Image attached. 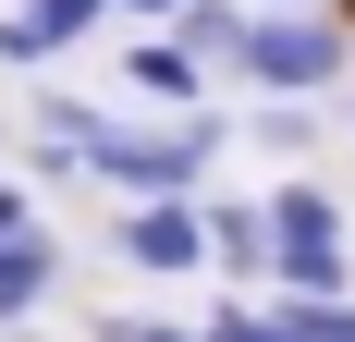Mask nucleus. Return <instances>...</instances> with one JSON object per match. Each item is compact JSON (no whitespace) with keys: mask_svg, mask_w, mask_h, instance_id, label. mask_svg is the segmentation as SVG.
<instances>
[{"mask_svg":"<svg viewBox=\"0 0 355 342\" xmlns=\"http://www.w3.org/2000/svg\"><path fill=\"white\" fill-rule=\"evenodd\" d=\"M209 269L233 294H270V196H209Z\"/></svg>","mask_w":355,"mask_h":342,"instance_id":"7","label":"nucleus"},{"mask_svg":"<svg viewBox=\"0 0 355 342\" xmlns=\"http://www.w3.org/2000/svg\"><path fill=\"white\" fill-rule=\"evenodd\" d=\"M98 342H209V318H98Z\"/></svg>","mask_w":355,"mask_h":342,"instance_id":"15","label":"nucleus"},{"mask_svg":"<svg viewBox=\"0 0 355 342\" xmlns=\"http://www.w3.org/2000/svg\"><path fill=\"white\" fill-rule=\"evenodd\" d=\"M12 171H25L37 196H49V183H86V147H62V135H25V147H12Z\"/></svg>","mask_w":355,"mask_h":342,"instance_id":"14","label":"nucleus"},{"mask_svg":"<svg viewBox=\"0 0 355 342\" xmlns=\"http://www.w3.org/2000/svg\"><path fill=\"white\" fill-rule=\"evenodd\" d=\"M209 86H220V73L196 62L172 25H147L135 49H123V98H135V110H209Z\"/></svg>","mask_w":355,"mask_h":342,"instance_id":"6","label":"nucleus"},{"mask_svg":"<svg viewBox=\"0 0 355 342\" xmlns=\"http://www.w3.org/2000/svg\"><path fill=\"white\" fill-rule=\"evenodd\" d=\"M270 294H355V208L319 171L270 183Z\"/></svg>","mask_w":355,"mask_h":342,"instance_id":"3","label":"nucleus"},{"mask_svg":"<svg viewBox=\"0 0 355 342\" xmlns=\"http://www.w3.org/2000/svg\"><path fill=\"white\" fill-rule=\"evenodd\" d=\"M245 25H257V0H184V12H172V37H184L209 73H233V62H245Z\"/></svg>","mask_w":355,"mask_h":342,"instance_id":"9","label":"nucleus"},{"mask_svg":"<svg viewBox=\"0 0 355 342\" xmlns=\"http://www.w3.org/2000/svg\"><path fill=\"white\" fill-rule=\"evenodd\" d=\"M0 159H12V123H0Z\"/></svg>","mask_w":355,"mask_h":342,"instance_id":"18","label":"nucleus"},{"mask_svg":"<svg viewBox=\"0 0 355 342\" xmlns=\"http://www.w3.org/2000/svg\"><path fill=\"white\" fill-rule=\"evenodd\" d=\"M98 25H123V0H12V12H0V73H49V62H73Z\"/></svg>","mask_w":355,"mask_h":342,"instance_id":"5","label":"nucleus"},{"mask_svg":"<svg viewBox=\"0 0 355 342\" xmlns=\"http://www.w3.org/2000/svg\"><path fill=\"white\" fill-rule=\"evenodd\" d=\"M343 123H355V86H343Z\"/></svg>","mask_w":355,"mask_h":342,"instance_id":"19","label":"nucleus"},{"mask_svg":"<svg viewBox=\"0 0 355 342\" xmlns=\"http://www.w3.org/2000/svg\"><path fill=\"white\" fill-rule=\"evenodd\" d=\"M172 12H184V0H123V25H172Z\"/></svg>","mask_w":355,"mask_h":342,"instance_id":"16","label":"nucleus"},{"mask_svg":"<svg viewBox=\"0 0 355 342\" xmlns=\"http://www.w3.org/2000/svg\"><path fill=\"white\" fill-rule=\"evenodd\" d=\"M110 257L147 281H209V196H135L110 220Z\"/></svg>","mask_w":355,"mask_h":342,"instance_id":"4","label":"nucleus"},{"mask_svg":"<svg viewBox=\"0 0 355 342\" xmlns=\"http://www.w3.org/2000/svg\"><path fill=\"white\" fill-rule=\"evenodd\" d=\"M233 86H245V98H306V110H331V98L355 86V25L331 12V0H257Z\"/></svg>","mask_w":355,"mask_h":342,"instance_id":"1","label":"nucleus"},{"mask_svg":"<svg viewBox=\"0 0 355 342\" xmlns=\"http://www.w3.org/2000/svg\"><path fill=\"white\" fill-rule=\"evenodd\" d=\"M245 135H257V147H270V159L294 171V159H306V147H319V110H306V98H257V110H245Z\"/></svg>","mask_w":355,"mask_h":342,"instance_id":"10","label":"nucleus"},{"mask_svg":"<svg viewBox=\"0 0 355 342\" xmlns=\"http://www.w3.org/2000/svg\"><path fill=\"white\" fill-rule=\"evenodd\" d=\"M270 318L294 342H355V294H270Z\"/></svg>","mask_w":355,"mask_h":342,"instance_id":"11","label":"nucleus"},{"mask_svg":"<svg viewBox=\"0 0 355 342\" xmlns=\"http://www.w3.org/2000/svg\"><path fill=\"white\" fill-rule=\"evenodd\" d=\"M49 294H62V244H49V233H37V244H0V330H25Z\"/></svg>","mask_w":355,"mask_h":342,"instance_id":"8","label":"nucleus"},{"mask_svg":"<svg viewBox=\"0 0 355 342\" xmlns=\"http://www.w3.org/2000/svg\"><path fill=\"white\" fill-rule=\"evenodd\" d=\"M233 342H294V330H282V318H270V306H257V330H233Z\"/></svg>","mask_w":355,"mask_h":342,"instance_id":"17","label":"nucleus"},{"mask_svg":"<svg viewBox=\"0 0 355 342\" xmlns=\"http://www.w3.org/2000/svg\"><path fill=\"white\" fill-rule=\"evenodd\" d=\"M25 123H37V135H62V147H86V159H98V135H110V110H98V98H37Z\"/></svg>","mask_w":355,"mask_h":342,"instance_id":"12","label":"nucleus"},{"mask_svg":"<svg viewBox=\"0 0 355 342\" xmlns=\"http://www.w3.org/2000/svg\"><path fill=\"white\" fill-rule=\"evenodd\" d=\"M220 110H110L98 159H86V183H110V196H209V159H220Z\"/></svg>","mask_w":355,"mask_h":342,"instance_id":"2","label":"nucleus"},{"mask_svg":"<svg viewBox=\"0 0 355 342\" xmlns=\"http://www.w3.org/2000/svg\"><path fill=\"white\" fill-rule=\"evenodd\" d=\"M37 233H49V196H37L25 171L0 159V244H37Z\"/></svg>","mask_w":355,"mask_h":342,"instance_id":"13","label":"nucleus"}]
</instances>
